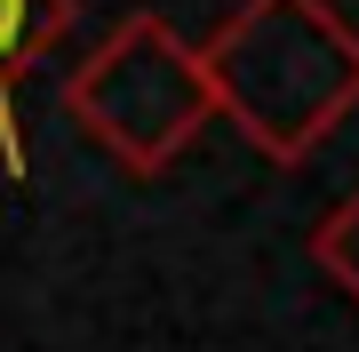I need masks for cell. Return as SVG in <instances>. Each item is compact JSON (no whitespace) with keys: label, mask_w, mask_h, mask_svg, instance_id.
<instances>
[{"label":"cell","mask_w":359,"mask_h":352,"mask_svg":"<svg viewBox=\"0 0 359 352\" xmlns=\"http://www.w3.org/2000/svg\"><path fill=\"white\" fill-rule=\"evenodd\" d=\"M200 80L271 160H295L359 105V40L311 0H256L216 32Z\"/></svg>","instance_id":"obj_1"},{"label":"cell","mask_w":359,"mask_h":352,"mask_svg":"<svg viewBox=\"0 0 359 352\" xmlns=\"http://www.w3.org/2000/svg\"><path fill=\"white\" fill-rule=\"evenodd\" d=\"M72 120L96 144H112L136 176L168 169V160L192 144V129L208 120V80L200 56H184L168 25L128 16L88 65L72 72Z\"/></svg>","instance_id":"obj_2"},{"label":"cell","mask_w":359,"mask_h":352,"mask_svg":"<svg viewBox=\"0 0 359 352\" xmlns=\"http://www.w3.org/2000/svg\"><path fill=\"white\" fill-rule=\"evenodd\" d=\"M65 25H72V0H0V160L8 169H25V144H16V120H8V80Z\"/></svg>","instance_id":"obj_3"},{"label":"cell","mask_w":359,"mask_h":352,"mask_svg":"<svg viewBox=\"0 0 359 352\" xmlns=\"http://www.w3.org/2000/svg\"><path fill=\"white\" fill-rule=\"evenodd\" d=\"M320 264H327V273H335V280H344L351 296H359V193H351L344 209L320 224Z\"/></svg>","instance_id":"obj_4"}]
</instances>
